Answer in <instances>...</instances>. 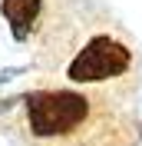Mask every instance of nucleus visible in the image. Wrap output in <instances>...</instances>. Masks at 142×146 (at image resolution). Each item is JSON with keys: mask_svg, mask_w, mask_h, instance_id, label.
<instances>
[{"mask_svg": "<svg viewBox=\"0 0 142 146\" xmlns=\"http://www.w3.org/2000/svg\"><path fill=\"white\" fill-rule=\"evenodd\" d=\"M43 86H70L132 103L142 86V50L135 36L96 3L76 0L60 33L36 53Z\"/></svg>", "mask_w": 142, "mask_h": 146, "instance_id": "1", "label": "nucleus"}, {"mask_svg": "<svg viewBox=\"0 0 142 146\" xmlns=\"http://www.w3.org/2000/svg\"><path fill=\"white\" fill-rule=\"evenodd\" d=\"M7 119L27 146H139L132 103L70 86H36L7 103Z\"/></svg>", "mask_w": 142, "mask_h": 146, "instance_id": "2", "label": "nucleus"}, {"mask_svg": "<svg viewBox=\"0 0 142 146\" xmlns=\"http://www.w3.org/2000/svg\"><path fill=\"white\" fill-rule=\"evenodd\" d=\"M73 3L76 0H0V17L17 43L40 53L60 33Z\"/></svg>", "mask_w": 142, "mask_h": 146, "instance_id": "3", "label": "nucleus"}]
</instances>
